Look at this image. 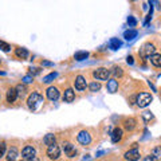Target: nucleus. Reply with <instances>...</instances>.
<instances>
[{
  "instance_id": "72a5a7b5",
  "label": "nucleus",
  "mask_w": 161,
  "mask_h": 161,
  "mask_svg": "<svg viewBox=\"0 0 161 161\" xmlns=\"http://www.w3.org/2000/svg\"><path fill=\"white\" fill-rule=\"evenodd\" d=\"M114 74H115V75H118V77H121V75H122V71H121V69H115Z\"/></svg>"
},
{
  "instance_id": "4468645a",
  "label": "nucleus",
  "mask_w": 161,
  "mask_h": 161,
  "mask_svg": "<svg viewBox=\"0 0 161 161\" xmlns=\"http://www.w3.org/2000/svg\"><path fill=\"white\" fill-rule=\"evenodd\" d=\"M75 98V93L73 89H67L66 92H64V95H63V101L64 102H73Z\"/></svg>"
},
{
  "instance_id": "473e14b6",
  "label": "nucleus",
  "mask_w": 161,
  "mask_h": 161,
  "mask_svg": "<svg viewBox=\"0 0 161 161\" xmlns=\"http://www.w3.org/2000/svg\"><path fill=\"white\" fill-rule=\"evenodd\" d=\"M16 90H18V93H24L26 92V86H24V85H18Z\"/></svg>"
},
{
  "instance_id": "b1692460",
  "label": "nucleus",
  "mask_w": 161,
  "mask_h": 161,
  "mask_svg": "<svg viewBox=\"0 0 161 161\" xmlns=\"http://www.w3.org/2000/svg\"><path fill=\"white\" fill-rule=\"evenodd\" d=\"M152 157L154 160H161V147H156L152 152Z\"/></svg>"
},
{
  "instance_id": "20e7f679",
  "label": "nucleus",
  "mask_w": 161,
  "mask_h": 161,
  "mask_svg": "<svg viewBox=\"0 0 161 161\" xmlns=\"http://www.w3.org/2000/svg\"><path fill=\"white\" fill-rule=\"evenodd\" d=\"M94 75V78L95 79H99V80H105V79H108L109 78V75H110V71L108 69H103V67H101V69H97L93 73Z\"/></svg>"
},
{
  "instance_id": "2eb2a0df",
  "label": "nucleus",
  "mask_w": 161,
  "mask_h": 161,
  "mask_svg": "<svg viewBox=\"0 0 161 161\" xmlns=\"http://www.w3.org/2000/svg\"><path fill=\"white\" fill-rule=\"evenodd\" d=\"M121 138H122V129L115 128V129L113 130V133H112V141L115 144V142H118Z\"/></svg>"
},
{
  "instance_id": "39448f33",
  "label": "nucleus",
  "mask_w": 161,
  "mask_h": 161,
  "mask_svg": "<svg viewBox=\"0 0 161 161\" xmlns=\"http://www.w3.org/2000/svg\"><path fill=\"white\" fill-rule=\"evenodd\" d=\"M59 154H60V148L58 147L57 144H54L51 145V147H48L47 149V156L50 158H53V160H57L59 157Z\"/></svg>"
},
{
  "instance_id": "2f4dec72",
  "label": "nucleus",
  "mask_w": 161,
  "mask_h": 161,
  "mask_svg": "<svg viewBox=\"0 0 161 161\" xmlns=\"http://www.w3.org/2000/svg\"><path fill=\"white\" fill-rule=\"evenodd\" d=\"M23 82L24 83H31L32 82V75H26V77L23 78Z\"/></svg>"
},
{
  "instance_id": "f03ea898",
  "label": "nucleus",
  "mask_w": 161,
  "mask_h": 161,
  "mask_svg": "<svg viewBox=\"0 0 161 161\" xmlns=\"http://www.w3.org/2000/svg\"><path fill=\"white\" fill-rule=\"evenodd\" d=\"M152 95L149 93H141L137 95V98H136V103L138 105L140 108H147L148 105L152 102Z\"/></svg>"
},
{
  "instance_id": "393cba45",
  "label": "nucleus",
  "mask_w": 161,
  "mask_h": 161,
  "mask_svg": "<svg viewBox=\"0 0 161 161\" xmlns=\"http://www.w3.org/2000/svg\"><path fill=\"white\" fill-rule=\"evenodd\" d=\"M57 77H58V74H57V73H50L48 75H46V77L43 78V82H44V83H50L51 80H54Z\"/></svg>"
},
{
  "instance_id": "7ed1b4c3",
  "label": "nucleus",
  "mask_w": 161,
  "mask_h": 161,
  "mask_svg": "<svg viewBox=\"0 0 161 161\" xmlns=\"http://www.w3.org/2000/svg\"><path fill=\"white\" fill-rule=\"evenodd\" d=\"M153 53H154V46L152 43H147L140 48V55L142 58H150L153 55Z\"/></svg>"
},
{
  "instance_id": "4be33fe9",
  "label": "nucleus",
  "mask_w": 161,
  "mask_h": 161,
  "mask_svg": "<svg viewBox=\"0 0 161 161\" xmlns=\"http://www.w3.org/2000/svg\"><path fill=\"white\" fill-rule=\"evenodd\" d=\"M136 36H137V31H136V30H128V31H125V34H124V38L126 40H133Z\"/></svg>"
},
{
  "instance_id": "c85d7f7f",
  "label": "nucleus",
  "mask_w": 161,
  "mask_h": 161,
  "mask_svg": "<svg viewBox=\"0 0 161 161\" xmlns=\"http://www.w3.org/2000/svg\"><path fill=\"white\" fill-rule=\"evenodd\" d=\"M40 67H30V74L31 75H36V74H39L40 73Z\"/></svg>"
},
{
  "instance_id": "423d86ee",
  "label": "nucleus",
  "mask_w": 161,
  "mask_h": 161,
  "mask_svg": "<svg viewBox=\"0 0 161 161\" xmlns=\"http://www.w3.org/2000/svg\"><path fill=\"white\" fill-rule=\"evenodd\" d=\"M125 158H126L128 161H137V160H140V152H138V149L137 148H133V149L128 150V152L125 153Z\"/></svg>"
},
{
  "instance_id": "a211bd4d",
  "label": "nucleus",
  "mask_w": 161,
  "mask_h": 161,
  "mask_svg": "<svg viewBox=\"0 0 161 161\" xmlns=\"http://www.w3.org/2000/svg\"><path fill=\"white\" fill-rule=\"evenodd\" d=\"M15 54H16V57L20 58V59H27V58H28V51H27L26 48H22V47L16 48Z\"/></svg>"
},
{
  "instance_id": "bb28decb",
  "label": "nucleus",
  "mask_w": 161,
  "mask_h": 161,
  "mask_svg": "<svg viewBox=\"0 0 161 161\" xmlns=\"http://www.w3.org/2000/svg\"><path fill=\"white\" fill-rule=\"evenodd\" d=\"M0 50H3V51H9L11 50V46H9L8 43H6V42H3V40H0Z\"/></svg>"
},
{
  "instance_id": "9b49d317",
  "label": "nucleus",
  "mask_w": 161,
  "mask_h": 161,
  "mask_svg": "<svg viewBox=\"0 0 161 161\" xmlns=\"http://www.w3.org/2000/svg\"><path fill=\"white\" fill-rule=\"evenodd\" d=\"M22 156H23L24 158L31 160L32 157H35V148H32V147H26V148L22 150Z\"/></svg>"
},
{
  "instance_id": "0eeeda50",
  "label": "nucleus",
  "mask_w": 161,
  "mask_h": 161,
  "mask_svg": "<svg viewBox=\"0 0 161 161\" xmlns=\"http://www.w3.org/2000/svg\"><path fill=\"white\" fill-rule=\"evenodd\" d=\"M63 150H64V153L67 154V157H70V158L77 154V149L74 148V145L71 142H63Z\"/></svg>"
},
{
  "instance_id": "c756f323",
  "label": "nucleus",
  "mask_w": 161,
  "mask_h": 161,
  "mask_svg": "<svg viewBox=\"0 0 161 161\" xmlns=\"http://www.w3.org/2000/svg\"><path fill=\"white\" fill-rule=\"evenodd\" d=\"M128 24H129L130 27H134L136 24H137V20H136L133 16H129V18H128Z\"/></svg>"
},
{
  "instance_id": "5701e85b",
  "label": "nucleus",
  "mask_w": 161,
  "mask_h": 161,
  "mask_svg": "<svg viewBox=\"0 0 161 161\" xmlns=\"http://www.w3.org/2000/svg\"><path fill=\"white\" fill-rule=\"evenodd\" d=\"M87 57H89L87 51H78V53H75V55H74L75 60H85V59H87Z\"/></svg>"
},
{
  "instance_id": "f8f14e48",
  "label": "nucleus",
  "mask_w": 161,
  "mask_h": 161,
  "mask_svg": "<svg viewBox=\"0 0 161 161\" xmlns=\"http://www.w3.org/2000/svg\"><path fill=\"white\" fill-rule=\"evenodd\" d=\"M106 89H108V92L109 93H115L118 90V82L115 79H109L108 80V86H106Z\"/></svg>"
},
{
  "instance_id": "e433bc0d",
  "label": "nucleus",
  "mask_w": 161,
  "mask_h": 161,
  "mask_svg": "<svg viewBox=\"0 0 161 161\" xmlns=\"http://www.w3.org/2000/svg\"><path fill=\"white\" fill-rule=\"evenodd\" d=\"M43 66H53L51 62H43Z\"/></svg>"
},
{
  "instance_id": "6ab92c4d",
  "label": "nucleus",
  "mask_w": 161,
  "mask_h": 161,
  "mask_svg": "<svg viewBox=\"0 0 161 161\" xmlns=\"http://www.w3.org/2000/svg\"><path fill=\"white\" fill-rule=\"evenodd\" d=\"M124 126L126 130H133L136 128V119L134 118H128V119H125V122H124Z\"/></svg>"
},
{
  "instance_id": "f257e3e1",
  "label": "nucleus",
  "mask_w": 161,
  "mask_h": 161,
  "mask_svg": "<svg viewBox=\"0 0 161 161\" xmlns=\"http://www.w3.org/2000/svg\"><path fill=\"white\" fill-rule=\"evenodd\" d=\"M42 103H43V97L40 94H38V93H32L27 99L28 108L32 109V110H36Z\"/></svg>"
},
{
  "instance_id": "4c0bfd02",
  "label": "nucleus",
  "mask_w": 161,
  "mask_h": 161,
  "mask_svg": "<svg viewBox=\"0 0 161 161\" xmlns=\"http://www.w3.org/2000/svg\"><path fill=\"white\" fill-rule=\"evenodd\" d=\"M30 161H40V158H38V157H36V156H35V157H32V158H31V160H30Z\"/></svg>"
},
{
  "instance_id": "cd10ccee",
  "label": "nucleus",
  "mask_w": 161,
  "mask_h": 161,
  "mask_svg": "<svg viewBox=\"0 0 161 161\" xmlns=\"http://www.w3.org/2000/svg\"><path fill=\"white\" fill-rule=\"evenodd\" d=\"M142 118L147 121V122H149V121L153 118V114L150 113V112H144V113H142Z\"/></svg>"
},
{
  "instance_id": "6e6552de",
  "label": "nucleus",
  "mask_w": 161,
  "mask_h": 161,
  "mask_svg": "<svg viewBox=\"0 0 161 161\" xmlns=\"http://www.w3.org/2000/svg\"><path fill=\"white\" fill-rule=\"evenodd\" d=\"M78 142L82 144V145H89L90 141H92V137H90V134L87 132H85V130H82L79 134H78Z\"/></svg>"
},
{
  "instance_id": "f3484780",
  "label": "nucleus",
  "mask_w": 161,
  "mask_h": 161,
  "mask_svg": "<svg viewBox=\"0 0 161 161\" xmlns=\"http://www.w3.org/2000/svg\"><path fill=\"white\" fill-rule=\"evenodd\" d=\"M109 46H110L112 50H118L121 46H122V42H121L119 39H117V38H112L110 39V42H109Z\"/></svg>"
},
{
  "instance_id": "412c9836",
  "label": "nucleus",
  "mask_w": 161,
  "mask_h": 161,
  "mask_svg": "<svg viewBox=\"0 0 161 161\" xmlns=\"http://www.w3.org/2000/svg\"><path fill=\"white\" fill-rule=\"evenodd\" d=\"M43 142L46 145H48V147H51V145L55 144V136L54 134H46L43 138Z\"/></svg>"
},
{
  "instance_id": "f704fd0d",
  "label": "nucleus",
  "mask_w": 161,
  "mask_h": 161,
  "mask_svg": "<svg viewBox=\"0 0 161 161\" xmlns=\"http://www.w3.org/2000/svg\"><path fill=\"white\" fill-rule=\"evenodd\" d=\"M126 62H128L129 64H133V63H134V60H133V57H128V59H126Z\"/></svg>"
},
{
  "instance_id": "7c9ffc66",
  "label": "nucleus",
  "mask_w": 161,
  "mask_h": 161,
  "mask_svg": "<svg viewBox=\"0 0 161 161\" xmlns=\"http://www.w3.org/2000/svg\"><path fill=\"white\" fill-rule=\"evenodd\" d=\"M4 153H6V144L2 142V144H0V158L4 156Z\"/></svg>"
},
{
  "instance_id": "ddd939ff",
  "label": "nucleus",
  "mask_w": 161,
  "mask_h": 161,
  "mask_svg": "<svg viewBox=\"0 0 161 161\" xmlns=\"http://www.w3.org/2000/svg\"><path fill=\"white\" fill-rule=\"evenodd\" d=\"M16 98H18V90L16 89H9L7 92V102L12 103V102L16 101Z\"/></svg>"
},
{
  "instance_id": "aec40b11",
  "label": "nucleus",
  "mask_w": 161,
  "mask_h": 161,
  "mask_svg": "<svg viewBox=\"0 0 161 161\" xmlns=\"http://www.w3.org/2000/svg\"><path fill=\"white\" fill-rule=\"evenodd\" d=\"M18 157V149L16 148H11L8 150V154H7V161H15Z\"/></svg>"
},
{
  "instance_id": "9d476101",
  "label": "nucleus",
  "mask_w": 161,
  "mask_h": 161,
  "mask_svg": "<svg viewBox=\"0 0 161 161\" xmlns=\"http://www.w3.org/2000/svg\"><path fill=\"white\" fill-rule=\"evenodd\" d=\"M47 97L48 99H51V101H57L59 98V92H58V89L57 87H54V86H50L47 89Z\"/></svg>"
},
{
  "instance_id": "c9c22d12",
  "label": "nucleus",
  "mask_w": 161,
  "mask_h": 161,
  "mask_svg": "<svg viewBox=\"0 0 161 161\" xmlns=\"http://www.w3.org/2000/svg\"><path fill=\"white\" fill-rule=\"evenodd\" d=\"M144 161H154V158L152 157V156H147V157L144 158Z\"/></svg>"
},
{
  "instance_id": "dca6fc26",
  "label": "nucleus",
  "mask_w": 161,
  "mask_h": 161,
  "mask_svg": "<svg viewBox=\"0 0 161 161\" xmlns=\"http://www.w3.org/2000/svg\"><path fill=\"white\" fill-rule=\"evenodd\" d=\"M150 63L156 67H161V54H153L152 57L149 58Z\"/></svg>"
},
{
  "instance_id": "1a4fd4ad",
  "label": "nucleus",
  "mask_w": 161,
  "mask_h": 161,
  "mask_svg": "<svg viewBox=\"0 0 161 161\" xmlns=\"http://www.w3.org/2000/svg\"><path fill=\"white\" fill-rule=\"evenodd\" d=\"M75 89L79 90V92H82V90L86 89V80L82 75H78L77 78H75Z\"/></svg>"
},
{
  "instance_id": "a878e982",
  "label": "nucleus",
  "mask_w": 161,
  "mask_h": 161,
  "mask_svg": "<svg viewBox=\"0 0 161 161\" xmlns=\"http://www.w3.org/2000/svg\"><path fill=\"white\" fill-rule=\"evenodd\" d=\"M89 89H90V92H98V90L101 89V83L98 82H92L89 85Z\"/></svg>"
}]
</instances>
